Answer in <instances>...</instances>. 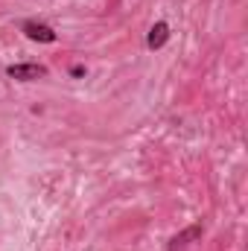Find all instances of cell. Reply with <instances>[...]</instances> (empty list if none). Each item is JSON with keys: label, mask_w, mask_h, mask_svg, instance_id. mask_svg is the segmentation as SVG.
I'll return each mask as SVG.
<instances>
[{"label": "cell", "mask_w": 248, "mask_h": 251, "mask_svg": "<svg viewBox=\"0 0 248 251\" xmlns=\"http://www.w3.org/2000/svg\"><path fill=\"white\" fill-rule=\"evenodd\" d=\"M21 32L29 38V41H38V44H56L59 41V32L41 21H24L21 24Z\"/></svg>", "instance_id": "6da1fadb"}, {"label": "cell", "mask_w": 248, "mask_h": 251, "mask_svg": "<svg viewBox=\"0 0 248 251\" xmlns=\"http://www.w3.org/2000/svg\"><path fill=\"white\" fill-rule=\"evenodd\" d=\"M6 76L9 79H18V82H35V79H44L47 76V67L44 64H9L6 67Z\"/></svg>", "instance_id": "7a4b0ae2"}, {"label": "cell", "mask_w": 248, "mask_h": 251, "mask_svg": "<svg viewBox=\"0 0 248 251\" xmlns=\"http://www.w3.org/2000/svg\"><path fill=\"white\" fill-rule=\"evenodd\" d=\"M167 41H170V24H167V21L152 24L149 35H146V47H149V50H161Z\"/></svg>", "instance_id": "3957f363"}, {"label": "cell", "mask_w": 248, "mask_h": 251, "mask_svg": "<svg viewBox=\"0 0 248 251\" xmlns=\"http://www.w3.org/2000/svg\"><path fill=\"white\" fill-rule=\"evenodd\" d=\"M201 231H204V228H201L198 222H196V225H190V228H184L181 234H175V237L170 240L167 251H181V249H187V246H190L193 240H198V237H201Z\"/></svg>", "instance_id": "277c9868"}, {"label": "cell", "mask_w": 248, "mask_h": 251, "mask_svg": "<svg viewBox=\"0 0 248 251\" xmlns=\"http://www.w3.org/2000/svg\"><path fill=\"white\" fill-rule=\"evenodd\" d=\"M70 76H85V67H82V64H73V67H70Z\"/></svg>", "instance_id": "5b68a950"}]
</instances>
